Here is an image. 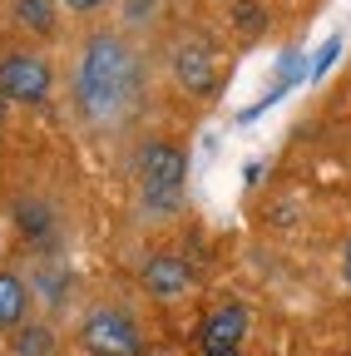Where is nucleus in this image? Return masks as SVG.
Segmentation results:
<instances>
[{"mask_svg": "<svg viewBox=\"0 0 351 356\" xmlns=\"http://www.w3.org/2000/svg\"><path fill=\"white\" fill-rule=\"evenodd\" d=\"M60 6H65V10H79V15H84V10H104L109 0H60Z\"/></svg>", "mask_w": 351, "mask_h": 356, "instance_id": "13", "label": "nucleus"}, {"mask_svg": "<svg viewBox=\"0 0 351 356\" xmlns=\"http://www.w3.org/2000/svg\"><path fill=\"white\" fill-rule=\"evenodd\" d=\"M144 55L119 30H90L74 55V109L95 129H124L144 109Z\"/></svg>", "mask_w": 351, "mask_h": 356, "instance_id": "1", "label": "nucleus"}, {"mask_svg": "<svg viewBox=\"0 0 351 356\" xmlns=\"http://www.w3.org/2000/svg\"><path fill=\"white\" fill-rule=\"evenodd\" d=\"M10 356H55V332L45 322H25L10 337Z\"/></svg>", "mask_w": 351, "mask_h": 356, "instance_id": "9", "label": "nucleus"}, {"mask_svg": "<svg viewBox=\"0 0 351 356\" xmlns=\"http://www.w3.org/2000/svg\"><path fill=\"white\" fill-rule=\"evenodd\" d=\"M134 184H139V203L149 218H173L183 203V184H188V154L168 139H149L134 154Z\"/></svg>", "mask_w": 351, "mask_h": 356, "instance_id": "2", "label": "nucleus"}, {"mask_svg": "<svg viewBox=\"0 0 351 356\" xmlns=\"http://www.w3.org/2000/svg\"><path fill=\"white\" fill-rule=\"evenodd\" d=\"M238 30L243 35H252V30H262V6H257V0H238Z\"/></svg>", "mask_w": 351, "mask_h": 356, "instance_id": "12", "label": "nucleus"}, {"mask_svg": "<svg viewBox=\"0 0 351 356\" xmlns=\"http://www.w3.org/2000/svg\"><path fill=\"white\" fill-rule=\"evenodd\" d=\"M15 222H20V233H35V238H45V233L55 228L40 203H15Z\"/></svg>", "mask_w": 351, "mask_h": 356, "instance_id": "11", "label": "nucleus"}, {"mask_svg": "<svg viewBox=\"0 0 351 356\" xmlns=\"http://www.w3.org/2000/svg\"><path fill=\"white\" fill-rule=\"evenodd\" d=\"M139 277H144L149 297H158V302H179V297L193 287V273H188V262H183L179 252H149Z\"/></svg>", "mask_w": 351, "mask_h": 356, "instance_id": "7", "label": "nucleus"}, {"mask_svg": "<svg viewBox=\"0 0 351 356\" xmlns=\"http://www.w3.org/2000/svg\"><path fill=\"white\" fill-rule=\"evenodd\" d=\"M0 99H6V95H0ZM0 114H6V104H0Z\"/></svg>", "mask_w": 351, "mask_h": 356, "instance_id": "15", "label": "nucleus"}, {"mask_svg": "<svg viewBox=\"0 0 351 356\" xmlns=\"http://www.w3.org/2000/svg\"><path fill=\"white\" fill-rule=\"evenodd\" d=\"M243 337H247V307L223 302L198 327V356H243Z\"/></svg>", "mask_w": 351, "mask_h": 356, "instance_id": "5", "label": "nucleus"}, {"mask_svg": "<svg viewBox=\"0 0 351 356\" xmlns=\"http://www.w3.org/2000/svg\"><path fill=\"white\" fill-rule=\"evenodd\" d=\"M50 60L35 55V50H10L0 55V95L15 99V104H40L50 95Z\"/></svg>", "mask_w": 351, "mask_h": 356, "instance_id": "4", "label": "nucleus"}, {"mask_svg": "<svg viewBox=\"0 0 351 356\" xmlns=\"http://www.w3.org/2000/svg\"><path fill=\"white\" fill-rule=\"evenodd\" d=\"M168 70H173V79H179L188 95H208V89L218 84V60H213V50H208V40H198V35L173 40Z\"/></svg>", "mask_w": 351, "mask_h": 356, "instance_id": "6", "label": "nucleus"}, {"mask_svg": "<svg viewBox=\"0 0 351 356\" xmlns=\"http://www.w3.org/2000/svg\"><path fill=\"white\" fill-rule=\"evenodd\" d=\"M25 312H30V287L15 273H0V332L25 327Z\"/></svg>", "mask_w": 351, "mask_h": 356, "instance_id": "8", "label": "nucleus"}, {"mask_svg": "<svg viewBox=\"0 0 351 356\" xmlns=\"http://www.w3.org/2000/svg\"><path fill=\"white\" fill-rule=\"evenodd\" d=\"M74 341L90 356H144V332L124 307H90L74 327Z\"/></svg>", "mask_w": 351, "mask_h": 356, "instance_id": "3", "label": "nucleus"}, {"mask_svg": "<svg viewBox=\"0 0 351 356\" xmlns=\"http://www.w3.org/2000/svg\"><path fill=\"white\" fill-rule=\"evenodd\" d=\"M341 277H346V287H351V238H346V248H341Z\"/></svg>", "mask_w": 351, "mask_h": 356, "instance_id": "14", "label": "nucleus"}, {"mask_svg": "<svg viewBox=\"0 0 351 356\" xmlns=\"http://www.w3.org/2000/svg\"><path fill=\"white\" fill-rule=\"evenodd\" d=\"M15 20L35 35H55V0H15Z\"/></svg>", "mask_w": 351, "mask_h": 356, "instance_id": "10", "label": "nucleus"}]
</instances>
